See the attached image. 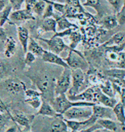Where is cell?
<instances>
[{"instance_id": "6da1fadb", "label": "cell", "mask_w": 125, "mask_h": 132, "mask_svg": "<svg viewBox=\"0 0 125 132\" xmlns=\"http://www.w3.org/2000/svg\"><path fill=\"white\" fill-rule=\"evenodd\" d=\"M28 77L37 86L38 91L41 93L42 98L51 103L55 97V80L47 74L36 75Z\"/></svg>"}, {"instance_id": "7a4b0ae2", "label": "cell", "mask_w": 125, "mask_h": 132, "mask_svg": "<svg viewBox=\"0 0 125 132\" xmlns=\"http://www.w3.org/2000/svg\"><path fill=\"white\" fill-rule=\"evenodd\" d=\"M58 114L62 115L66 111L74 106H93L96 104L86 101H72L66 94L56 96L50 103Z\"/></svg>"}, {"instance_id": "3957f363", "label": "cell", "mask_w": 125, "mask_h": 132, "mask_svg": "<svg viewBox=\"0 0 125 132\" xmlns=\"http://www.w3.org/2000/svg\"><path fill=\"white\" fill-rule=\"evenodd\" d=\"M64 59L71 70L79 69L84 72L89 68L88 63L84 55L77 50H69L68 56Z\"/></svg>"}, {"instance_id": "277c9868", "label": "cell", "mask_w": 125, "mask_h": 132, "mask_svg": "<svg viewBox=\"0 0 125 132\" xmlns=\"http://www.w3.org/2000/svg\"><path fill=\"white\" fill-rule=\"evenodd\" d=\"M93 114V106H74L62 114L68 120L83 121L88 119Z\"/></svg>"}, {"instance_id": "5b68a950", "label": "cell", "mask_w": 125, "mask_h": 132, "mask_svg": "<svg viewBox=\"0 0 125 132\" xmlns=\"http://www.w3.org/2000/svg\"><path fill=\"white\" fill-rule=\"evenodd\" d=\"M101 92L99 87H90L77 95L74 96L68 95L67 96L72 101H86L98 104Z\"/></svg>"}, {"instance_id": "8992f818", "label": "cell", "mask_w": 125, "mask_h": 132, "mask_svg": "<svg viewBox=\"0 0 125 132\" xmlns=\"http://www.w3.org/2000/svg\"><path fill=\"white\" fill-rule=\"evenodd\" d=\"M71 69L63 68L62 73L55 80V95L56 96L66 94L71 88L72 82Z\"/></svg>"}, {"instance_id": "52a82bcc", "label": "cell", "mask_w": 125, "mask_h": 132, "mask_svg": "<svg viewBox=\"0 0 125 132\" xmlns=\"http://www.w3.org/2000/svg\"><path fill=\"white\" fill-rule=\"evenodd\" d=\"M71 86L68 92V95L74 96L80 93L81 88L85 82V75L84 72L79 69L71 70Z\"/></svg>"}, {"instance_id": "ba28073f", "label": "cell", "mask_w": 125, "mask_h": 132, "mask_svg": "<svg viewBox=\"0 0 125 132\" xmlns=\"http://www.w3.org/2000/svg\"><path fill=\"white\" fill-rule=\"evenodd\" d=\"M37 39L40 41H43V42L47 44L48 47V50H49L48 51L57 54L59 55L65 50H73L65 43L62 38L53 36L49 39L44 38L42 37H38Z\"/></svg>"}, {"instance_id": "9c48e42d", "label": "cell", "mask_w": 125, "mask_h": 132, "mask_svg": "<svg viewBox=\"0 0 125 132\" xmlns=\"http://www.w3.org/2000/svg\"><path fill=\"white\" fill-rule=\"evenodd\" d=\"M9 117L17 125H20L25 127L27 130H30L31 124L34 120L35 116L17 111L14 112V114H10Z\"/></svg>"}, {"instance_id": "30bf717a", "label": "cell", "mask_w": 125, "mask_h": 132, "mask_svg": "<svg viewBox=\"0 0 125 132\" xmlns=\"http://www.w3.org/2000/svg\"><path fill=\"white\" fill-rule=\"evenodd\" d=\"M105 57L106 60L110 63L117 64L120 68H124L125 65V53L118 51L110 48H106Z\"/></svg>"}, {"instance_id": "8fae6325", "label": "cell", "mask_w": 125, "mask_h": 132, "mask_svg": "<svg viewBox=\"0 0 125 132\" xmlns=\"http://www.w3.org/2000/svg\"><path fill=\"white\" fill-rule=\"evenodd\" d=\"M4 85L6 90L14 95L24 92L26 89L25 83L15 78H9L5 80Z\"/></svg>"}, {"instance_id": "7c38bea8", "label": "cell", "mask_w": 125, "mask_h": 132, "mask_svg": "<svg viewBox=\"0 0 125 132\" xmlns=\"http://www.w3.org/2000/svg\"><path fill=\"white\" fill-rule=\"evenodd\" d=\"M41 57L42 60L44 62H47V63H50L61 66V67H63V68L70 69L68 64L65 61V59L61 57L58 54H55V53H52V52L50 51L45 50Z\"/></svg>"}, {"instance_id": "4fadbf2b", "label": "cell", "mask_w": 125, "mask_h": 132, "mask_svg": "<svg viewBox=\"0 0 125 132\" xmlns=\"http://www.w3.org/2000/svg\"><path fill=\"white\" fill-rule=\"evenodd\" d=\"M105 74L112 78V82L117 83L120 85H125V69L115 67L107 69L104 72Z\"/></svg>"}, {"instance_id": "5bb4252c", "label": "cell", "mask_w": 125, "mask_h": 132, "mask_svg": "<svg viewBox=\"0 0 125 132\" xmlns=\"http://www.w3.org/2000/svg\"><path fill=\"white\" fill-rule=\"evenodd\" d=\"M51 121L48 123V132H69L63 116L50 117Z\"/></svg>"}, {"instance_id": "9a60e30c", "label": "cell", "mask_w": 125, "mask_h": 132, "mask_svg": "<svg viewBox=\"0 0 125 132\" xmlns=\"http://www.w3.org/2000/svg\"><path fill=\"white\" fill-rule=\"evenodd\" d=\"M57 32V20L54 17H47L44 19L41 26L37 29V34L40 36L46 32H54L55 34Z\"/></svg>"}, {"instance_id": "2e32d148", "label": "cell", "mask_w": 125, "mask_h": 132, "mask_svg": "<svg viewBox=\"0 0 125 132\" xmlns=\"http://www.w3.org/2000/svg\"><path fill=\"white\" fill-rule=\"evenodd\" d=\"M36 116H40L47 117H56L62 115L58 114L49 102L43 99L41 106H40L39 109L36 114Z\"/></svg>"}, {"instance_id": "e0dca14e", "label": "cell", "mask_w": 125, "mask_h": 132, "mask_svg": "<svg viewBox=\"0 0 125 132\" xmlns=\"http://www.w3.org/2000/svg\"><path fill=\"white\" fill-rule=\"evenodd\" d=\"M9 18L11 21L14 22H25L29 20H35L36 19L33 12L28 11L26 9L14 11L11 13Z\"/></svg>"}, {"instance_id": "ac0fdd59", "label": "cell", "mask_w": 125, "mask_h": 132, "mask_svg": "<svg viewBox=\"0 0 125 132\" xmlns=\"http://www.w3.org/2000/svg\"><path fill=\"white\" fill-rule=\"evenodd\" d=\"M113 112L112 108L96 104L93 106V115L98 120L100 119H110L113 116Z\"/></svg>"}, {"instance_id": "d6986e66", "label": "cell", "mask_w": 125, "mask_h": 132, "mask_svg": "<svg viewBox=\"0 0 125 132\" xmlns=\"http://www.w3.org/2000/svg\"><path fill=\"white\" fill-rule=\"evenodd\" d=\"M123 45H125V32H124L115 33L103 44V46L105 48L121 46Z\"/></svg>"}, {"instance_id": "ffe728a7", "label": "cell", "mask_w": 125, "mask_h": 132, "mask_svg": "<svg viewBox=\"0 0 125 132\" xmlns=\"http://www.w3.org/2000/svg\"><path fill=\"white\" fill-rule=\"evenodd\" d=\"M17 35L22 49L25 53L28 51V45L29 41V34L28 30L23 26H18L17 29Z\"/></svg>"}, {"instance_id": "44dd1931", "label": "cell", "mask_w": 125, "mask_h": 132, "mask_svg": "<svg viewBox=\"0 0 125 132\" xmlns=\"http://www.w3.org/2000/svg\"><path fill=\"white\" fill-rule=\"evenodd\" d=\"M17 51V42L12 37H8L5 40L4 54L6 57L11 58Z\"/></svg>"}, {"instance_id": "7402d4cb", "label": "cell", "mask_w": 125, "mask_h": 132, "mask_svg": "<svg viewBox=\"0 0 125 132\" xmlns=\"http://www.w3.org/2000/svg\"><path fill=\"white\" fill-rule=\"evenodd\" d=\"M103 27L107 30H113L119 26L116 15H107L102 17L101 21Z\"/></svg>"}, {"instance_id": "603a6c76", "label": "cell", "mask_w": 125, "mask_h": 132, "mask_svg": "<svg viewBox=\"0 0 125 132\" xmlns=\"http://www.w3.org/2000/svg\"><path fill=\"white\" fill-rule=\"evenodd\" d=\"M55 19L57 20L58 30L62 31L68 29H71V28H74L76 29H78V27L76 25L69 21L67 17L64 15L58 16V17H55Z\"/></svg>"}, {"instance_id": "cb8c5ba5", "label": "cell", "mask_w": 125, "mask_h": 132, "mask_svg": "<svg viewBox=\"0 0 125 132\" xmlns=\"http://www.w3.org/2000/svg\"><path fill=\"white\" fill-rule=\"evenodd\" d=\"M114 115L121 125H125V109L122 102H118L112 109Z\"/></svg>"}, {"instance_id": "d4e9b609", "label": "cell", "mask_w": 125, "mask_h": 132, "mask_svg": "<svg viewBox=\"0 0 125 132\" xmlns=\"http://www.w3.org/2000/svg\"><path fill=\"white\" fill-rule=\"evenodd\" d=\"M97 123L107 131L116 132L118 130V125L117 123L110 119H100L97 120Z\"/></svg>"}, {"instance_id": "484cf974", "label": "cell", "mask_w": 125, "mask_h": 132, "mask_svg": "<svg viewBox=\"0 0 125 132\" xmlns=\"http://www.w3.org/2000/svg\"><path fill=\"white\" fill-rule=\"evenodd\" d=\"M45 50L41 46H40L39 44L36 41L35 39L30 38L28 45V51L33 54H34L36 56H39V57H42L44 52Z\"/></svg>"}, {"instance_id": "4316f807", "label": "cell", "mask_w": 125, "mask_h": 132, "mask_svg": "<svg viewBox=\"0 0 125 132\" xmlns=\"http://www.w3.org/2000/svg\"><path fill=\"white\" fill-rule=\"evenodd\" d=\"M117 103L118 101L115 97H110L101 92L99 98V103L102 104V106L113 109Z\"/></svg>"}, {"instance_id": "83f0119b", "label": "cell", "mask_w": 125, "mask_h": 132, "mask_svg": "<svg viewBox=\"0 0 125 132\" xmlns=\"http://www.w3.org/2000/svg\"><path fill=\"white\" fill-rule=\"evenodd\" d=\"M12 6L9 4V5L6 6V7L0 12V26L3 27L7 22L12 23L9 18L11 13L12 12Z\"/></svg>"}, {"instance_id": "f1b7e54d", "label": "cell", "mask_w": 125, "mask_h": 132, "mask_svg": "<svg viewBox=\"0 0 125 132\" xmlns=\"http://www.w3.org/2000/svg\"><path fill=\"white\" fill-rule=\"evenodd\" d=\"M99 88L101 92L105 95L110 97H115V90H114L112 82L110 80H106L103 83L99 85Z\"/></svg>"}, {"instance_id": "f546056e", "label": "cell", "mask_w": 125, "mask_h": 132, "mask_svg": "<svg viewBox=\"0 0 125 132\" xmlns=\"http://www.w3.org/2000/svg\"><path fill=\"white\" fill-rule=\"evenodd\" d=\"M82 6L92 7L96 11L98 14L99 15H101L102 13L101 0H85V2L83 3Z\"/></svg>"}, {"instance_id": "4dcf8cb0", "label": "cell", "mask_w": 125, "mask_h": 132, "mask_svg": "<svg viewBox=\"0 0 125 132\" xmlns=\"http://www.w3.org/2000/svg\"><path fill=\"white\" fill-rule=\"evenodd\" d=\"M25 102L31 106L34 109H39L40 106H41L43 98L41 96H35L29 97V98H25Z\"/></svg>"}, {"instance_id": "1f68e13d", "label": "cell", "mask_w": 125, "mask_h": 132, "mask_svg": "<svg viewBox=\"0 0 125 132\" xmlns=\"http://www.w3.org/2000/svg\"><path fill=\"white\" fill-rule=\"evenodd\" d=\"M76 30L77 29L73 30L71 35L69 36L70 40H71V44H70L69 47L73 50H76V48L77 47L78 44L82 40V35Z\"/></svg>"}, {"instance_id": "d6a6232c", "label": "cell", "mask_w": 125, "mask_h": 132, "mask_svg": "<svg viewBox=\"0 0 125 132\" xmlns=\"http://www.w3.org/2000/svg\"><path fill=\"white\" fill-rule=\"evenodd\" d=\"M43 1H44L47 4H51L54 7V9L60 12L61 14L64 15L66 10V3L64 4V3L57 2L54 0H43Z\"/></svg>"}, {"instance_id": "836d02e7", "label": "cell", "mask_w": 125, "mask_h": 132, "mask_svg": "<svg viewBox=\"0 0 125 132\" xmlns=\"http://www.w3.org/2000/svg\"><path fill=\"white\" fill-rule=\"evenodd\" d=\"M47 3L44 1H43V0L37 1V2L36 3L35 5L34 6L33 9V12L39 16H41V15H43Z\"/></svg>"}, {"instance_id": "e575fe53", "label": "cell", "mask_w": 125, "mask_h": 132, "mask_svg": "<svg viewBox=\"0 0 125 132\" xmlns=\"http://www.w3.org/2000/svg\"><path fill=\"white\" fill-rule=\"evenodd\" d=\"M64 120H65L68 129L71 130V132H77L80 129L81 121L68 120V119H64Z\"/></svg>"}, {"instance_id": "d590c367", "label": "cell", "mask_w": 125, "mask_h": 132, "mask_svg": "<svg viewBox=\"0 0 125 132\" xmlns=\"http://www.w3.org/2000/svg\"><path fill=\"white\" fill-rule=\"evenodd\" d=\"M119 26L125 25V1L116 15Z\"/></svg>"}, {"instance_id": "8d00e7d4", "label": "cell", "mask_w": 125, "mask_h": 132, "mask_svg": "<svg viewBox=\"0 0 125 132\" xmlns=\"http://www.w3.org/2000/svg\"><path fill=\"white\" fill-rule=\"evenodd\" d=\"M65 2L66 4H68L69 6L77 8L82 12H85L84 9L83 8L82 4H81L80 0H65Z\"/></svg>"}, {"instance_id": "74e56055", "label": "cell", "mask_w": 125, "mask_h": 132, "mask_svg": "<svg viewBox=\"0 0 125 132\" xmlns=\"http://www.w3.org/2000/svg\"><path fill=\"white\" fill-rule=\"evenodd\" d=\"M36 59V56L32 53L29 51H27L25 53V56L24 62L26 65H30L32 64Z\"/></svg>"}, {"instance_id": "f35d334b", "label": "cell", "mask_w": 125, "mask_h": 132, "mask_svg": "<svg viewBox=\"0 0 125 132\" xmlns=\"http://www.w3.org/2000/svg\"><path fill=\"white\" fill-rule=\"evenodd\" d=\"M9 1L12 6V9L14 11H17L22 9V7L25 3L26 0H9Z\"/></svg>"}, {"instance_id": "ab89813d", "label": "cell", "mask_w": 125, "mask_h": 132, "mask_svg": "<svg viewBox=\"0 0 125 132\" xmlns=\"http://www.w3.org/2000/svg\"><path fill=\"white\" fill-rule=\"evenodd\" d=\"M54 8L51 4H48L46 6L43 15V19L47 18V17H54Z\"/></svg>"}, {"instance_id": "60d3db41", "label": "cell", "mask_w": 125, "mask_h": 132, "mask_svg": "<svg viewBox=\"0 0 125 132\" xmlns=\"http://www.w3.org/2000/svg\"><path fill=\"white\" fill-rule=\"evenodd\" d=\"M8 71V65L4 61H0V79L6 76Z\"/></svg>"}, {"instance_id": "b9f144b4", "label": "cell", "mask_w": 125, "mask_h": 132, "mask_svg": "<svg viewBox=\"0 0 125 132\" xmlns=\"http://www.w3.org/2000/svg\"><path fill=\"white\" fill-rule=\"evenodd\" d=\"M25 98H29V97L35 96H41V93L39 91L35 90L33 89H26L24 92Z\"/></svg>"}, {"instance_id": "7bdbcfd3", "label": "cell", "mask_w": 125, "mask_h": 132, "mask_svg": "<svg viewBox=\"0 0 125 132\" xmlns=\"http://www.w3.org/2000/svg\"><path fill=\"white\" fill-rule=\"evenodd\" d=\"M74 29H76L71 28V29H68L65 30L60 31V32H57V33H55V34H54V37L63 38L65 37H66V36H69Z\"/></svg>"}, {"instance_id": "ee69618b", "label": "cell", "mask_w": 125, "mask_h": 132, "mask_svg": "<svg viewBox=\"0 0 125 132\" xmlns=\"http://www.w3.org/2000/svg\"><path fill=\"white\" fill-rule=\"evenodd\" d=\"M102 128V127H101V125H99V124L96 122V123L94 124V125H92V126L84 128V129H81L79 130V131H77V132H93L94 130L98 129V128Z\"/></svg>"}, {"instance_id": "f6af8a7d", "label": "cell", "mask_w": 125, "mask_h": 132, "mask_svg": "<svg viewBox=\"0 0 125 132\" xmlns=\"http://www.w3.org/2000/svg\"><path fill=\"white\" fill-rule=\"evenodd\" d=\"M107 1L110 4L116 11L118 12L121 7V0H107Z\"/></svg>"}, {"instance_id": "bcb514c9", "label": "cell", "mask_w": 125, "mask_h": 132, "mask_svg": "<svg viewBox=\"0 0 125 132\" xmlns=\"http://www.w3.org/2000/svg\"><path fill=\"white\" fill-rule=\"evenodd\" d=\"M37 0H26V9L29 12H33V9Z\"/></svg>"}, {"instance_id": "7dc6e473", "label": "cell", "mask_w": 125, "mask_h": 132, "mask_svg": "<svg viewBox=\"0 0 125 132\" xmlns=\"http://www.w3.org/2000/svg\"><path fill=\"white\" fill-rule=\"evenodd\" d=\"M5 112H7L9 114V116L10 115L11 113L9 112L8 107L6 104L2 100H0V113L4 114Z\"/></svg>"}, {"instance_id": "c3c4849f", "label": "cell", "mask_w": 125, "mask_h": 132, "mask_svg": "<svg viewBox=\"0 0 125 132\" xmlns=\"http://www.w3.org/2000/svg\"><path fill=\"white\" fill-rule=\"evenodd\" d=\"M18 128H18L17 125H12V126L9 127L7 129H6L4 132H17Z\"/></svg>"}, {"instance_id": "681fc988", "label": "cell", "mask_w": 125, "mask_h": 132, "mask_svg": "<svg viewBox=\"0 0 125 132\" xmlns=\"http://www.w3.org/2000/svg\"><path fill=\"white\" fill-rule=\"evenodd\" d=\"M6 119H7V118L4 115V114L0 113V125H4V123L6 121Z\"/></svg>"}, {"instance_id": "f907efd6", "label": "cell", "mask_w": 125, "mask_h": 132, "mask_svg": "<svg viewBox=\"0 0 125 132\" xmlns=\"http://www.w3.org/2000/svg\"><path fill=\"white\" fill-rule=\"evenodd\" d=\"M7 38L5 30L3 29V27L0 26V38Z\"/></svg>"}, {"instance_id": "816d5d0a", "label": "cell", "mask_w": 125, "mask_h": 132, "mask_svg": "<svg viewBox=\"0 0 125 132\" xmlns=\"http://www.w3.org/2000/svg\"><path fill=\"white\" fill-rule=\"evenodd\" d=\"M6 7V1L4 0H0V12Z\"/></svg>"}, {"instance_id": "f5cc1de1", "label": "cell", "mask_w": 125, "mask_h": 132, "mask_svg": "<svg viewBox=\"0 0 125 132\" xmlns=\"http://www.w3.org/2000/svg\"><path fill=\"white\" fill-rule=\"evenodd\" d=\"M93 132H107V130H106L104 128H98V129L94 130Z\"/></svg>"}, {"instance_id": "db71d44e", "label": "cell", "mask_w": 125, "mask_h": 132, "mask_svg": "<svg viewBox=\"0 0 125 132\" xmlns=\"http://www.w3.org/2000/svg\"><path fill=\"white\" fill-rule=\"evenodd\" d=\"M121 131L125 132V125H121Z\"/></svg>"}, {"instance_id": "11a10c76", "label": "cell", "mask_w": 125, "mask_h": 132, "mask_svg": "<svg viewBox=\"0 0 125 132\" xmlns=\"http://www.w3.org/2000/svg\"><path fill=\"white\" fill-rule=\"evenodd\" d=\"M3 127H4V125H0V132H1V131H2Z\"/></svg>"}, {"instance_id": "9f6ffc18", "label": "cell", "mask_w": 125, "mask_h": 132, "mask_svg": "<svg viewBox=\"0 0 125 132\" xmlns=\"http://www.w3.org/2000/svg\"><path fill=\"white\" fill-rule=\"evenodd\" d=\"M21 132H31L30 130H26V131H21Z\"/></svg>"}, {"instance_id": "6f0895ef", "label": "cell", "mask_w": 125, "mask_h": 132, "mask_svg": "<svg viewBox=\"0 0 125 132\" xmlns=\"http://www.w3.org/2000/svg\"><path fill=\"white\" fill-rule=\"evenodd\" d=\"M54 1H55V0H54Z\"/></svg>"}]
</instances>
